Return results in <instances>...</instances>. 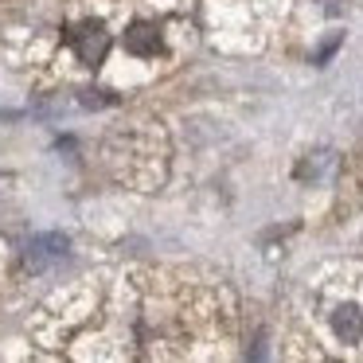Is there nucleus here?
Instances as JSON below:
<instances>
[{"label": "nucleus", "instance_id": "1", "mask_svg": "<svg viewBox=\"0 0 363 363\" xmlns=\"http://www.w3.org/2000/svg\"><path fill=\"white\" fill-rule=\"evenodd\" d=\"M67 43L74 48V55H79L82 63L98 67L106 59V51H110V32H106L98 20H82V24H74L71 32H67Z\"/></svg>", "mask_w": 363, "mask_h": 363}, {"label": "nucleus", "instance_id": "2", "mask_svg": "<svg viewBox=\"0 0 363 363\" xmlns=\"http://www.w3.org/2000/svg\"><path fill=\"white\" fill-rule=\"evenodd\" d=\"M67 250H71V242H67V235H35L32 242L24 246V269H32V274H43V269L59 266V262L67 258Z\"/></svg>", "mask_w": 363, "mask_h": 363}, {"label": "nucleus", "instance_id": "3", "mask_svg": "<svg viewBox=\"0 0 363 363\" xmlns=\"http://www.w3.org/2000/svg\"><path fill=\"white\" fill-rule=\"evenodd\" d=\"M332 332H336L344 344H359V340H363V308L359 305L332 308Z\"/></svg>", "mask_w": 363, "mask_h": 363}, {"label": "nucleus", "instance_id": "4", "mask_svg": "<svg viewBox=\"0 0 363 363\" xmlns=\"http://www.w3.org/2000/svg\"><path fill=\"white\" fill-rule=\"evenodd\" d=\"M125 48L133 51V55H157L160 51V32L152 24H133L125 32Z\"/></svg>", "mask_w": 363, "mask_h": 363}]
</instances>
